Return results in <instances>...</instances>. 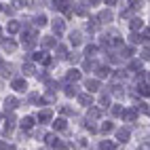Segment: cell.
Returning <instances> with one entry per match:
<instances>
[{
  "label": "cell",
  "mask_w": 150,
  "mask_h": 150,
  "mask_svg": "<svg viewBox=\"0 0 150 150\" xmlns=\"http://www.w3.org/2000/svg\"><path fill=\"white\" fill-rule=\"evenodd\" d=\"M51 118H53L51 110H42V112H38V121H40V123H49Z\"/></svg>",
  "instance_id": "obj_5"
},
{
  "label": "cell",
  "mask_w": 150,
  "mask_h": 150,
  "mask_svg": "<svg viewBox=\"0 0 150 150\" xmlns=\"http://www.w3.org/2000/svg\"><path fill=\"white\" fill-rule=\"evenodd\" d=\"M116 2V0H106V4H114Z\"/></svg>",
  "instance_id": "obj_37"
},
{
  "label": "cell",
  "mask_w": 150,
  "mask_h": 150,
  "mask_svg": "<svg viewBox=\"0 0 150 150\" xmlns=\"http://www.w3.org/2000/svg\"><path fill=\"white\" fill-rule=\"evenodd\" d=\"M135 116H137V110H135V108H129V110H125V112H123V118H125V121H133Z\"/></svg>",
  "instance_id": "obj_9"
},
{
  "label": "cell",
  "mask_w": 150,
  "mask_h": 150,
  "mask_svg": "<svg viewBox=\"0 0 150 150\" xmlns=\"http://www.w3.org/2000/svg\"><path fill=\"white\" fill-rule=\"evenodd\" d=\"M116 139H118V142H127V139H129V131H127V129H118V131H116Z\"/></svg>",
  "instance_id": "obj_11"
},
{
  "label": "cell",
  "mask_w": 150,
  "mask_h": 150,
  "mask_svg": "<svg viewBox=\"0 0 150 150\" xmlns=\"http://www.w3.org/2000/svg\"><path fill=\"white\" fill-rule=\"evenodd\" d=\"M99 148H102V150H114V142H108V139H106V142L99 144Z\"/></svg>",
  "instance_id": "obj_20"
},
{
  "label": "cell",
  "mask_w": 150,
  "mask_h": 150,
  "mask_svg": "<svg viewBox=\"0 0 150 150\" xmlns=\"http://www.w3.org/2000/svg\"><path fill=\"white\" fill-rule=\"evenodd\" d=\"M0 150H15L13 144H0Z\"/></svg>",
  "instance_id": "obj_34"
},
{
  "label": "cell",
  "mask_w": 150,
  "mask_h": 150,
  "mask_svg": "<svg viewBox=\"0 0 150 150\" xmlns=\"http://www.w3.org/2000/svg\"><path fill=\"white\" fill-rule=\"evenodd\" d=\"M139 28H142V21H139V19H133V21H131V30H133V32H137Z\"/></svg>",
  "instance_id": "obj_25"
},
{
  "label": "cell",
  "mask_w": 150,
  "mask_h": 150,
  "mask_svg": "<svg viewBox=\"0 0 150 150\" xmlns=\"http://www.w3.org/2000/svg\"><path fill=\"white\" fill-rule=\"evenodd\" d=\"M112 129H114V127H112V123H104V125H102V131H104V133H110Z\"/></svg>",
  "instance_id": "obj_29"
},
{
  "label": "cell",
  "mask_w": 150,
  "mask_h": 150,
  "mask_svg": "<svg viewBox=\"0 0 150 150\" xmlns=\"http://www.w3.org/2000/svg\"><path fill=\"white\" fill-rule=\"evenodd\" d=\"M78 102H81L83 106H91V102H93V97L89 95V93H81V95H78Z\"/></svg>",
  "instance_id": "obj_10"
},
{
  "label": "cell",
  "mask_w": 150,
  "mask_h": 150,
  "mask_svg": "<svg viewBox=\"0 0 150 150\" xmlns=\"http://www.w3.org/2000/svg\"><path fill=\"white\" fill-rule=\"evenodd\" d=\"M51 146H53V150H68V146H66L64 142H59V139H55Z\"/></svg>",
  "instance_id": "obj_18"
},
{
  "label": "cell",
  "mask_w": 150,
  "mask_h": 150,
  "mask_svg": "<svg viewBox=\"0 0 150 150\" xmlns=\"http://www.w3.org/2000/svg\"><path fill=\"white\" fill-rule=\"evenodd\" d=\"M129 6H131L133 11H135V8H139V6H142V0H129Z\"/></svg>",
  "instance_id": "obj_26"
},
{
  "label": "cell",
  "mask_w": 150,
  "mask_h": 150,
  "mask_svg": "<svg viewBox=\"0 0 150 150\" xmlns=\"http://www.w3.org/2000/svg\"><path fill=\"white\" fill-rule=\"evenodd\" d=\"M17 106H19V99L17 97H6L4 99V110H8V112H13Z\"/></svg>",
  "instance_id": "obj_3"
},
{
  "label": "cell",
  "mask_w": 150,
  "mask_h": 150,
  "mask_svg": "<svg viewBox=\"0 0 150 150\" xmlns=\"http://www.w3.org/2000/svg\"><path fill=\"white\" fill-rule=\"evenodd\" d=\"M89 2H91V4H97V2H99V0H89Z\"/></svg>",
  "instance_id": "obj_39"
},
{
  "label": "cell",
  "mask_w": 150,
  "mask_h": 150,
  "mask_svg": "<svg viewBox=\"0 0 150 150\" xmlns=\"http://www.w3.org/2000/svg\"><path fill=\"white\" fill-rule=\"evenodd\" d=\"M87 89H89V91H97V89H99V81H87Z\"/></svg>",
  "instance_id": "obj_17"
},
{
  "label": "cell",
  "mask_w": 150,
  "mask_h": 150,
  "mask_svg": "<svg viewBox=\"0 0 150 150\" xmlns=\"http://www.w3.org/2000/svg\"><path fill=\"white\" fill-rule=\"evenodd\" d=\"M148 74H150V72H148ZM148 81H150V76H148Z\"/></svg>",
  "instance_id": "obj_42"
},
{
  "label": "cell",
  "mask_w": 150,
  "mask_h": 150,
  "mask_svg": "<svg viewBox=\"0 0 150 150\" xmlns=\"http://www.w3.org/2000/svg\"><path fill=\"white\" fill-rule=\"evenodd\" d=\"M6 30H8V32H11V34H15V32H19V23H17V21H8Z\"/></svg>",
  "instance_id": "obj_16"
},
{
  "label": "cell",
  "mask_w": 150,
  "mask_h": 150,
  "mask_svg": "<svg viewBox=\"0 0 150 150\" xmlns=\"http://www.w3.org/2000/svg\"><path fill=\"white\" fill-rule=\"evenodd\" d=\"M42 45H45L47 49H49V47H53V45H55V38H53V36H47V38H42Z\"/></svg>",
  "instance_id": "obj_21"
},
{
  "label": "cell",
  "mask_w": 150,
  "mask_h": 150,
  "mask_svg": "<svg viewBox=\"0 0 150 150\" xmlns=\"http://www.w3.org/2000/svg\"><path fill=\"white\" fill-rule=\"evenodd\" d=\"M2 49H4L6 53H13L15 49H17V42H15V40H11V38H6V40L2 42Z\"/></svg>",
  "instance_id": "obj_4"
},
{
  "label": "cell",
  "mask_w": 150,
  "mask_h": 150,
  "mask_svg": "<svg viewBox=\"0 0 150 150\" xmlns=\"http://www.w3.org/2000/svg\"><path fill=\"white\" fill-rule=\"evenodd\" d=\"M70 42H72L74 47L81 45V32H72V34H70Z\"/></svg>",
  "instance_id": "obj_13"
},
{
  "label": "cell",
  "mask_w": 150,
  "mask_h": 150,
  "mask_svg": "<svg viewBox=\"0 0 150 150\" xmlns=\"http://www.w3.org/2000/svg\"><path fill=\"white\" fill-rule=\"evenodd\" d=\"M97 74L102 76V78H108L112 72H110V68H106V66H104V68H99V70H97Z\"/></svg>",
  "instance_id": "obj_19"
},
{
  "label": "cell",
  "mask_w": 150,
  "mask_h": 150,
  "mask_svg": "<svg viewBox=\"0 0 150 150\" xmlns=\"http://www.w3.org/2000/svg\"><path fill=\"white\" fill-rule=\"evenodd\" d=\"M62 114H72V110H70L68 106H62Z\"/></svg>",
  "instance_id": "obj_36"
},
{
  "label": "cell",
  "mask_w": 150,
  "mask_h": 150,
  "mask_svg": "<svg viewBox=\"0 0 150 150\" xmlns=\"http://www.w3.org/2000/svg\"><path fill=\"white\" fill-rule=\"evenodd\" d=\"M0 11H2V4H0Z\"/></svg>",
  "instance_id": "obj_41"
},
{
  "label": "cell",
  "mask_w": 150,
  "mask_h": 150,
  "mask_svg": "<svg viewBox=\"0 0 150 150\" xmlns=\"http://www.w3.org/2000/svg\"><path fill=\"white\" fill-rule=\"evenodd\" d=\"M34 23H36V25H40V28H42V25L47 23V17H45V15H38V17L34 19Z\"/></svg>",
  "instance_id": "obj_22"
},
{
  "label": "cell",
  "mask_w": 150,
  "mask_h": 150,
  "mask_svg": "<svg viewBox=\"0 0 150 150\" xmlns=\"http://www.w3.org/2000/svg\"><path fill=\"white\" fill-rule=\"evenodd\" d=\"M21 127L25 129V131H28V129H32V127H34V118H32V116H25L23 121H21Z\"/></svg>",
  "instance_id": "obj_12"
},
{
  "label": "cell",
  "mask_w": 150,
  "mask_h": 150,
  "mask_svg": "<svg viewBox=\"0 0 150 150\" xmlns=\"http://www.w3.org/2000/svg\"><path fill=\"white\" fill-rule=\"evenodd\" d=\"M64 28H66V25H64L62 19H55V21H53V32H55L57 36H62V34H64Z\"/></svg>",
  "instance_id": "obj_6"
},
{
  "label": "cell",
  "mask_w": 150,
  "mask_h": 150,
  "mask_svg": "<svg viewBox=\"0 0 150 150\" xmlns=\"http://www.w3.org/2000/svg\"><path fill=\"white\" fill-rule=\"evenodd\" d=\"M129 40H131V42H133V45H137V42H142V40H139V36H137V34H135V32H133V34H131V38H129Z\"/></svg>",
  "instance_id": "obj_33"
},
{
  "label": "cell",
  "mask_w": 150,
  "mask_h": 150,
  "mask_svg": "<svg viewBox=\"0 0 150 150\" xmlns=\"http://www.w3.org/2000/svg\"><path fill=\"white\" fill-rule=\"evenodd\" d=\"M68 6H70V2H68V0H53V8H55V11H66V13L70 15Z\"/></svg>",
  "instance_id": "obj_1"
},
{
  "label": "cell",
  "mask_w": 150,
  "mask_h": 150,
  "mask_svg": "<svg viewBox=\"0 0 150 150\" xmlns=\"http://www.w3.org/2000/svg\"><path fill=\"white\" fill-rule=\"evenodd\" d=\"M99 114H102V112H99L97 108H93V110H89V118H97Z\"/></svg>",
  "instance_id": "obj_30"
},
{
  "label": "cell",
  "mask_w": 150,
  "mask_h": 150,
  "mask_svg": "<svg viewBox=\"0 0 150 150\" xmlns=\"http://www.w3.org/2000/svg\"><path fill=\"white\" fill-rule=\"evenodd\" d=\"M23 72H25V74H34L36 70H34V66H32V64H25V66H23Z\"/></svg>",
  "instance_id": "obj_27"
},
{
  "label": "cell",
  "mask_w": 150,
  "mask_h": 150,
  "mask_svg": "<svg viewBox=\"0 0 150 150\" xmlns=\"http://www.w3.org/2000/svg\"><path fill=\"white\" fill-rule=\"evenodd\" d=\"M142 59H150V49H144L142 51Z\"/></svg>",
  "instance_id": "obj_35"
},
{
  "label": "cell",
  "mask_w": 150,
  "mask_h": 150,
  "mask_svg": "<svg viewBox=\"0 0 150 150\" xmlns=\"http://www.w3.org/2000/svg\"><path fill=\"white\" fill-rule=\"evenodd\" d=\"M13 125H15V116H13V112H8L6 118H4V129H6V131H11Z\"/></svg>",
  "instance_id": "obj_7"
},
{
  "label": "cell",
  "mask_w": 150,
  "mask_h": 150,
  "mask_svg": "<svg viewBox=\"0 0 150 150\" xmlns=\"http://www.w3.org/2000/svg\"><path fill=\"white\" fill-rule=\"evenodd\" d=\"M0 34H2V28H0Z\"/></svg>",
  "instance_id": "obj_40"
},
{
  "label": "cell",
  "mask_w": 150,
  "mask_h": 150,
  "mask_svg": "<svg viewBox=\"0 0 150 150\" xmlns=\"http://www.w3.org/2000/svg\"><path fill=\"white\" fill-rule=\"evenodd\" d=\"M76 91H78V89H76V87H72V85H68V87H66V95H70V97L76 95Z\"/></svg>",
  "instance_id": "obj_23"
},
{
  "label": "cell",
  "mask_w": 150,
  "mask_h": 150,
  "mask_svg": "<svg viewBox=\"0 0 150 150\" xmlns=\"http://www.w3.org/2000/svg\"><path fill=\"white\" fill-rule=\"evenodd\" d=\"M11 87L15 89V91H25V89H28V83H25V78H15V81L11 83Z\"/></svg>",
  "instance_id": "obj_2"
},
{
  "label": "cell",
  "mask_w": 150,
  "mask_h": 150,
  "mask_svg": "<svg viewBox=\"0 0 150 150\" xmlns=\"http://www.w3.org/2000/svg\"><path fill=\"white\" fill-rule=\"evenodd\" d=\"M99 104H102V106H110V95H102V97H99Z\"/></svg>",
  "instance_id": "obj_24"
},
{
  "label": "cell",
  "mask_w": 150,
  "mask_h": 150,
  "mask_svg": "<svg viewBox=\"0 0 150 150\" xmlns=\"http://www.w3.org/2000/svg\"><path fill=\"white\" fill-rule=\"evenodd\" d=\"M139 93H142V95H150V87H139Z\"/></svg>",
  "instance_id": "obj_32"
},
{
  "label": "cell",
  "mask_w": 150,
  "mask_h": 150,
  "mask_svg": "<svg viewBox=\"0 0 150 150\" xmlns=\"http://www.w3.org/2000/svg\"><path fill=\"white\" fill-rule=\"evenodd\" d=\"M53 127H55V131H66V121L64 118H57V121L53 123Z\"/></svg>",
  "instance_id": "obj_14"
},
{
  "label": "cell",
  "mask_w": 150,
  "mask_h": 150,
  "mask_svg": "<svg viewBox=\"0 0 150 150\" xmlns=\"http://www.w3.org/2000/svg\"><path fill=\"white\" fill-rule=\"evenodd\" d=\"M68 81H78V78H81V72H78V70H68Z\"/></svg>",
  "instance_id": "obj_15"
},
{
  "label": "cell",
  "mask_w": 150,
  "mask_h": 150,
  "mask_svg": "<svg viewBox=\"0 0 150 150\" xmlns=\"http://www.w3.org/2000/svg\"><path fill=\"white\" fill-rule=\"evenodd\" d=\"M57 55H59V57L64 59V57L68 55V51H66V47H62V45H59V47H57Z\"/></svg>",
  "instance_id": "obj_28"
},
{
  "label": "cell",
  "mask_w": 150,
  "mask_h": 150,
  "mask_svg": "<svg viewBox=\"0 0 150 150\" xmlns=\"http://www.w3.org/2000/svg\"><path fill=\"white\" fill-rule=\"evenodd\" d=\"M2 66H4V59H2V57H0V68H2Z\"/></svg>",
  "instance_id": "obj_38"
},
{
  "label": "cell",
  "mask_w": 150,
  "mask_h": 150,
  "mask_svg": "<svg viewBox=\"0 0 150 150\" xmlns=\"http://www.w3.org/2000/svg\"><path fill=\"white\" fill-rule=\"evenodd\" d=\"M112 114H114V116H118V114L123 116V110H121V106H112Z\"/></svg>",
  "instance_id": "obj_31"
},
{
  "label": "cell",
  "mask_w": 150,
  "mask_h": 150,
  "mask_svg": "<svg viewBox=\"0 0 150 150\" xmlns=\"http://www.w3.org/2000/svg\"><path fill=\"white\" fill-rule=\"evenodd\" d=\"M97 21H102V23L112 21V13H110V11H102V13L97 15Z\"/></svg>",
  "instance_id": "obj_8"
}]
</instances>
